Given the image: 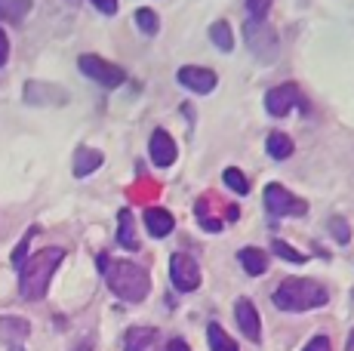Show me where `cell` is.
I'll return each instance as SVG.
<instances>
[{
    "instance_id": "obj_1",
    "label": "cell",
    "mask_w": 354,
    "mask_h": 351,
    "mask_svg": "<svg viewBox=\"0 0 354 351\" xmlns=\"http://www.w3.org/2000/svg\"><path fill=\"white\" fill-rule=\"evenodd\" d=\"M99 268L105 272L108 290H111L118 299L124 302H142L148 293H151V278L142 265L136 262H108L105 256H99Z\"/></svg>"
},
{
    "instance_id": "obj_22",
    "label": "cell",
    "mask_w": 354,
    "mask_h": 351,
    "mask_svg": "<svg viewBox=\"0 0 354 351\" xmlns=\"http://www.w3.org/2000/svg\"><path fill=\"white\" fill-rule=\"evenodd\" d=\"M222 179H225V185H228L234 194H241V198L250 191V182H247V176H243L241 170H237V167H228V170L222 173Z\"/></svg>"
},
{
    "instance_id": "obj_6",
    "label": "cell",
    "mask_w": 354,
    "mask_h": 351,
    "mask_svg": "<svg viewBox=\"0 0 354 351\" xmlns=\"http://www.w3.org/2000/svg\"><path fill=\"white\" fill-rule=\"evenodd\" d=\"M265 210L271 216H305L308 204L296 194H290L283 185L271 182V185H265Z\"/></svg>"
},
{
    "instance_id": "obj_28",
    "label": "cell",
    "mask_w": 354,
    "mask_h": 351,
    "mask_svg": "<svg viewBox=\"0 0 354 351\" xmlns=\"http://www.w3.org/2000/svg\"><path fill=\"white\" fill-rule=\"evenodd\" d=\"M302 351H333V345H330V339H326V336H315V339H311Z\"/></svg>"
},
{
    "instance_id": "obj_8",
    "label": "cell",
    "mask_w": 354,
    "mask_h": 351,
    "mask_svg": "<svg viewBox=\"0 0 354 351\" xmlns=\"http://www.w3.org/2000/svg\"><path fill=\"white\" fill-rule=\"evenodd\" d=\"M80 71L86 74L90 80H96V84H102V86H120L127 80V74H124V68H118V65H111V62H105L102 56H80Z\"/></svg>"
},
{
    "instance_id": "obj_14",
    "label": "cell",
    "mask_w": 354,
    "mask_h": 351,
    "mask_svg": "<svg viewBox=\"0 0 354 351\" xmlns=\"http://www.w3.org/2000/svg\"><path fill=\"white\" fill-rule=\"evenodd\" d=\"M176 219L169 216L167 210H160V207H151V210H145V228L151 238H167L169 231H173Z\"/></svg>"
},
{
    "instance_id": "obj_15",
    "label": "cell",
    "mask_w": 354,
    "mask_h": 351,
    "mask_svg": "<svg viewBox=\"0 0 354 351\" xmlns=\"http://www.w3.org/2000/svg\"><path fill=\"white\" fill-rule=\"evenodd\" d=\"M99 167H102V151H96V148H77L74 151V176L77 179L96 173Z\"/></svg>"
},
{
    "instance_id": "obj_25",
    "label": "cell",
    "mask_w": 354,
    "mask_h": 351,
    "mask_svg": "<svg viewBox=\"0 0 354 351\" xmlns=\"http://www.w3.org/2000/svg\"><path fill=\"white\" fill-rule=\"evenodd\" d=\"M31 234H34V228L22 238V244L12 249V265H16V268H22V265H25V259H28V240H31Z\"/></svg>"
},
{
    "instance_id": "obj_13",
    "label": "cell",
    "mask_w": 354,
    "mask_h": 351,
    "mask_svg": "<svg viewBox=\"0 0 354 351\" xmlns=\"http://www.w3.org/2000/svg\"><path fill=\"white\" fill-rule=\"evenodd\" d=\"M127 351H158V330L154 327H133L124 339Z\"/></svg>"
},
{
    "instance_id": "obj_7",
    "label": "cell",
    "mask_w": 354,
    "mask_h": 351,
    "mask_svg": "<svg viewBox=\"0 0 354 351\" xmlns=\"http://www.w3.org/2000/svg\"><path fill=\"white\" fill-rule=\"evenodd\" d=\"M169 278H173V287L179 293H192V290L201 287V265L188 253H173V259H169Z\"/></svg>"
},
{
    "instance_id": "obj_16",
    "label": "cell",
    "mask_w": 354,
    "mask_h": 351,
    "mask_svg": "<svg viewBox=\"0 0 354 351\" xmlns=\"http://www.w3.org/2000/svg\"><path fill=\"white\" fill-rule=\"evenodd\" d=\"M237 256H241L243 272L253 274V278H259V274L268 272V256H265V249H259V247H243Z\"/></svg>"
},
{
    "instance_id": "obj_23",
    "label": "cell",
    "mask_w": 354,
    "mask_h": 351,
    "mask_svg": "<svg viewBox=\"0 0 354 351\" xmlns=\"http://www.w3.org/2000/svg\"><path fill=\"white\" fill-rule=\"evenodd\" d=\"M136 25H139V31H145V35H158V28H160L158 12L154 10H136Z\"/></svg>"
},
{
    "instance_id": "obj_2",
    "label": "cell",
    "mask_w": 354,
    "mask_h": 351,
    "mask_svg": "<svg viewBox=\"0 0 354 351\" xmlns=\"http://www.w3.org/2000/svg\"><path fill=\"white\" fill-rule=\"evenodd\" d=\"M65 259L62 247H46L40 253H34L25 259V265L19 268L22 278H19V290H22L25 299H44L46 287H50V278Z\"/></svg>"
},
{
    "instance_id": "obj_20",
    "label": "cell",
    "mask_w": 354,
    "mask_h": 351,
    "mask_svg": "<svg viewBox=\"0 0 354 351\" xmlns=\"http://www.w3.org/2000/svg\"><path fill=\"white\" fill-rule=\"evenodd\" d=\"M265 148H268V154L274 160H287L292 154V139L287 136V133H271L268 142H265Z\"/></svg>"
},
{
    "instance_id": "obj_26",
    "label": "cell",
    "mask_w": 354,
    "mask_h": 351,
    "mask_svg": "<svg viewBox=\"0 0 354 351\" xmlns=\"http://www.w3.org/2000/svg\"><path fill=\"white\" fill-rule=\"evenodd\" d=\"M271 10V0H247V12L250 19H265Z\"/></svg>"
},
{
    "instance_id": "obj_31",
    "label": "cell",
    "mask_w": 354,
    "mask_h": 351,
    "mask_svg": "<svg viewBox=\"0 0 354 351\" xmlns=\"http://www.w3.org/2000/svg\"><path fill=\"white\" fill-rule=\"evenodd\" d=\"M167 351H192V348H188L185 339H173V342H167Z\"/></svg>"
},
{
    "instance_id": "obj_9",
    "label": "cell",
    "mask_w": 354,
    "mask_h": 351,
    "mask_svg": "<svg viewBox=\"0 0 354 351\" xmlns=\"http://www.w3.org/2000/svg\"><path fill=\"white\" fill-rule=\"evenodd\" d=\"M179 84L185 86V90L207 96V93L216 90V71L201 68V65H185V68H179Z\"/></svg>"
},
{
    "instance_id": "obj_24",
    "label": "cell",
    "mask_w": 354,
    "mask_h": 351,
    "mask_svg": "<svg viewBox=\"0 0 354 351\" xmlns=\"http://www.w3.org/2000/svg\"><path fill=\"white\" fill-rule=\"evenodd\" d=\"M271 249H274V253L281 256V259H287V262H296V265H302V262H305V256L299 253V249H292L290 244H283V240H274V244H271Z\"/></svg>"
},
{
    "instance_id": "obj_5",
    "label": "cell",
    "mask_w": 354,
    "mask_h": 351,
    "mask_svg": "<svg viewBox=\"0 0 354 351\" xmlns=\"http://www.w3.org/2000/svg\"><path fill=\"white\" fill-rule=\"evenodd\" d=\"M292 108H302V111L308 108L302 90H299L296 84H281V86H274V90H268V96H265V111H268L271 117H283Z\"/></svg>"
},
{
    "instance_id": "obj_18",
    "label": "cell",
    "mask_w": 354,
    "mask_h": 351,
    "mask_svg": "<svg viewBox=\"0 0 354 351\" xmlns=\"http://www.w3.org/2000/svg\"><path fill=\"white\" fill-rule=\"evenodd\" d=\"M209 37H213V44L219 46L222 53L234 50V31H231V25L225 22V19H219V22L209 25Z\"/></svg>"
},
{
    "instance_id": "obj_27",
    "label": "cell",
    "mask_w": 354,
    "mask_h": 351,
    "mask_svg": "<svg viewBox=\"0 0 354 351\" xmlns=\"http://www.w3.org/2000/svg\"><path fill=\"white\" fill-rule=\"evenodd\" d=\"M330 228H333V238H336L339 244H348V225H345L342 219H336Z\"/></svg>"
},
{
    "instance_id": "obj_32",
    "label": "cell",
    "mask_w": 354,
    "mask_h": 351,
    "mask_svg": "<svg viewBox=\"0 0 354 351\" xmlns=\"http://www.w3.org/2000/svg\"><path fill=\"white\" fill-rule=\"evenodd\" d=\"M348 351H354V333H351V339H348Z\"/></svg>"
},
{
    "instance_id": "obj_4",
    "label": "cell",
    "mask_w": 354,
    "mask_h": 351,
    "mask_svg": "<svg viewBox=\"0 0 354 351\" xmlns=\"http://www.w3.org/2000/svg\"><path fill=\"white\" fill-rule=\"evenodd\" d=\"M243 37H247V46L253 50L256 59H262V62H274L277 59V31L271 28L265 19H250L247 25H243Z\"/></svg>"
},
{
    "instance_id": "obj_11",
    "label": "cell",
    "mask_w": 354,
    "mask_h": 351,
    "mask_svg": "<svg viewBox=\"0 0 354 351\" xmlns=\"http://www.w3.org/2000/svg\"><path fill=\"white\" fill-rule=\"evenodd\" d=\"M151 160H154V167H163V170H167V167H173L176 164V142H173V136H169L167 130H154L151 133Z\"/></svg>"
},
{
    "instance_id": "obj_17",
    "label": "cell",
    "mask_w": 354,
    "mask_h": 351,
    "mask_svg": "<svg viewBox=\"0 0 354 351\" xmlns=\"http://www.w3.org/2000/svg\"><path fill=\"white\" fill-rule=\"evenodd\" d=\"M118 244L127 249H139V240H136V225H133V213L120 210L118 216Z\"/></svg>"
},
{
    "instance_id": "obj_19",
    "label": "cell",
    "mask_w": 354,
    "mask_h": 351,
    "mask_svg": "<svg viewBox=\"0 0 354 351\" xmlns=\"http://www.w3.org/2000/svg\"><path fill=\"white\" fill-rule=\"evenodd\" d=\"M31 10V0H0V19L3 22H22Z\"/></svg>"
},
{
    "instance_id": "obj_3",
    "label": "cell",
    "mask_w": 354,
    "mask_h": 351,
    "mask_svg": "<svg viewBox=\"0 0 354 351\" xmlns=\"http://www.w3.org/2000/svg\"><path fill=\"white\" fill-rule=\"evenodd\" d=\"M330 302V293L317 281L308 278H290L274 290V305L281 312H311Z\"/></svg>"
},
{
    "instance_id": "obj_21",
    "label": "cell",
    "mask_w": 354,
    "mask_h": 351,
    "mask_svg": "<svg viewBox=\"0 0 354 351\" xmlns=\"http://www.w3.org/2000/svg\"><path fill=\"white\" fill-rule=\"evenodd\" d=\"M207 342H209V348H213V351H237L234 339H231L219 323H209V327H207Z\"/></svg>"
},
{
    "instance_id": "obj_29",
    "label": "cell",
    "mask_w": 354,
    "mask_h": 351,
    "mask_svg": "<svg viewBox=\"0 0 354 351\" xmlns=\"http://www.w3.org/2000/svg\"><path fill=\"white\" fill-rule=\"evenodd\" d=\"M93 6L102 10L105 16H114V12H118V0H93Z\"/></svg>"
},
{
    "instance_id": "obj_10",
    "label": "cell",
    "mask_w": 354,
    "mask_h": 351,
    "mask_svg": "<svg viewBox=\"0 0 354 351\" xmlns=\"http://www.w3.org/2000/svg\"><path fill=\"white\" fill-rule=\"evenodd\" d=\"M234 321L241 327V333L247 336L250 342H259L262 339V323H259V312L250 299H237L234 302Z\"/></svg>"
},
{
    "instance_id": "obj_12",
    "label": "cell",
    "mask_w": 354,
    "mask_h": 351,
    "mask_svg": "<svg viewBox=\"0 0 354 351\" xmlns=\"http://www.w3.org/2000/svg\"><path fill=\"white\" fill-rule=\"evenodd\" d=\"M25 336H28V321H19V317H0V339L10 345V351H22Z\"/></svg>"
},
{
    "instance_id": "obj_30",
    "label": "cell",
    "mask_w": 354,
    "mask_h": 351,
    "mask_svg": "<svg viewBox=\"0 0 354 351\" xmlns=\"http://www.w3.org/2000/svg\"><path fill=\"white\" fill-rule=\"evenodd\" d=\"M6 56H10V40H6V35L0 31V65L6 62Z\"/></svg>"
}]
</instances>
